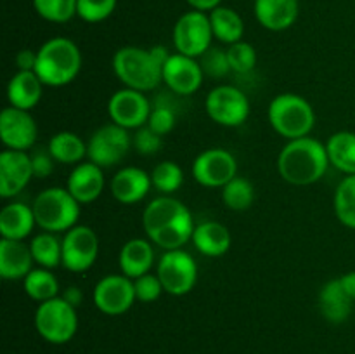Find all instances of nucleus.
Here are the masks:
<instances>
[{"mask_svg":"<svg viewBox=\"0 0 355 354\" xmlns=\"http://www.w3.org/2000/svg\"><path fill=\"white\" fill-rule=\"evenodd\" d=\"M172 38L177 52L189 58H201L214 40L210 16L194 9L182 14L173 26Z\"/></svg>","mask_w":355,"mask_h":354,"instance_id":"9d476101","label":"nucleus"},{"mask_svg":"<svg viewBox=\"0 0 355 354\" xmlns=\"http://www.w3.org/2000/svg\"><path fill=\"white\" fill-rule=\"evenodd\" d=\"M156 274L166 294L187 295L198 283V264L184 248L166 250L158 260Z\"/></svg>","mask_w":355,"mask_h":354,"instance_id":"6e6552de","label":"nucleus"},{"mask_svg":"<svg viewBox=\"0 0 355 354\" xmlns=\"http://www.w3.org/2000/svg\"><path fill=\"white\" fill-rule=\"evenodd\" d=\"M222 200H224L225 207L229 210L243 212L248 210L252 207L253 200H255V189L253 184L245 177H238L229 180L224 187H222Z\"/></svg>","mask_w":355,"mask_h":354,"instance_id":"72a5a7b5","label":"nucleus"},{"mask_svg":"<svg viewBox=\"0 0 355 354\" xmlns=\"http://www.w3.org/2000/svg\"><path fill=\"white\" fill-rule=\"evenodd\" d=\"M205 73L196 58H189L180 52L170 54L163 66V83L170 92L177 96H191L201 87Z\"/></svg>","mask_w":355,"mask_h":354,"instance_id":"f3484780","label":"nucleus"},{"mask_svg":"<svg viewBox=\"0 0 355 354\" xmlns=\"http://www.w3.org/2000/svg\"><path fill=\"white\" fill-rule=\"evenodd\" d=\"M207 115L222 127H239L250 117V101L234 85H218L208 92L205 101Z\"/></svg>","mask_w":355,"mask_h":354,"instance_id":"9b49d317","label":"nucleus"},{"mask_svg":"<svg viewBox=\"0 0 355 354\" xmlns=\"http://www.w3.org/2000/svg\"><path fill=\"white\" fill-rule=\"evenodd\" d=\"M200 59L201 69H203L205 76H211V78H222L231 71V65L227 59V51H222L218 47H210L205 52Z\"/></svg>","mask_w":355,"mask_h":354,"instance_id":"58836bf2","label":"nucleus"},{"mask_svg":"<svg viewBox=\"0 0 355 354\" xmlns=\"http://www.w3.org/2000/svg\"><path fill=\"white\" fill-rule=\"evenodd\" d=\"M35 328L49 344L61 346L69 342L78 330L76 307L66 302L61 295L40 302L35 311Z\"/></svg>","mask_w":355,"mask_h":354,"instance_id":"0eeeda50","label":"nucleus"},{"mask_svg":"<svg viewBox=\"0 0 355 354\" xmlns=\"http://www.w3.org/2000/svg\"><path fill=\"white\" fill-rule=\"evenodd\" d=\"M238 176V162L227 149L210 148L193 162V177L205 187H224Z\"/></svg>","mask_w":355,"mask_h":354,"instance_id":"4468645a","label":"nucleus"},{"mask_svg":"<svg viewBox=\"0 0 355 354\" xmlns=\"http://www.w3.org/2000/svg\"><path fill=\"white\" fill-rule=\"evenodd\" d=\"M255 17L266 30L284 31L291 28L300 12L298 0H255Z\"/></svg>","mask_w":355,"mask_h":354,"instance_id":"412c9836","label":"nucleus"},{"mask_svg":"<svg viewBox=\"0 0 355 354\" xmlns=\"http://www.w3.org/2000/svg\"><path fill=\"white\" fill-rule=\"evenodd\" d=\"M151 186V174L139 167H123L111 179V194L120 203L135 205L148 196Z\"/></svg>","mask_w":355,"mask_h":354,"instance_id":"6ab92c4d","label":"nucleus"},{"mask_svg":"<svg viewBox=\"0 0 355 354\" xmlns=\"http://www.w3.org/2000/svg\"><path fill=\"white\" fill-rule=\"evenodd\" d=\"M38 137V127L30 111L19 108H3L0 113V139L7 149L28 151Z\"/></svg>","mask_w":355,"mask_h":354,"instance_id":"dca6fc26","label":"nucleus"},{"mask_svg":"<svg viewBox=\"0 0 355 354\" xmlns=\"http://www.w3.org/2000/svg\"><path fill=\"white\" fill-rule=\"evenodd\" d=\"M31 255L40 267L55 269L62 266V239H59L54 233H40L35 235L30 242Z\"/></svg>","mask_w":355,"mask_h":354,"instance_id":"7c9ffc66","label":"nucleus"},{"mask_svg":"<svg viewBox=\"0 0 355 354\" xmlns=\"http://www.w3.org/2000/svg\"><path fill=\"white\" fill-rule=\"evenodd\" d=\"M269 124L281 137H307L315 125V113L312 104L305 97L293 92H284L274 97L267 110Z\"/></svg>","mask_w":355,"mask_h":354,"instance_id":"39448f33","label":"nucleus"},{"mask_svg":"<svg viewBox=\"0 0 355 354\" xmlns=\"http://www.w3.org/2000/svg\"><path fill=\"white\" fill-rule=\"evenodd\" d=\"M82 205L73 198L68 187H47L37 194L33 205V214L37 226L47 233H66L75 228L80 219Z\"/></svg>","mask_w":355,"mask_h":354,"instance_id":"423d86ee","label":"nucleus"},{"mask_svg":"<svg viewBox=\"0 0 355 354\" xmlns=\"http://www.w3.org/2000/svg\"><path fill=\"white\" fill-rule=\"evenodd\" d=\"M153 264H155V248H153L151 239L132 238L121 246L118 266H120L121 274L130 280H137L151 273Z\"/></svg>","mask_w":355,"mask_h":354,"instance_id":"4be33fe9","label":"nucleus"},{"mask_svg":"<svg viewBox=\"0 0 355 354\" xmlns=\"http://www.w3.org/2000/svg\"><path fill=\"white\" fill-rule=\"evenodd\" d=\"M142 226L148 239L165 252L182 248L193 239L196 228L189 208L170 194L149 201L142 214Z\"/></svg>","mask_w":355,"mask_h":354,"instance_id":"f257e3e1","label":"nucleus"},{"mask_svg":"<svg viewBox=\"0 0 355 354\" xmlns=\"http://www.w3.org/2000/svg\"><path fill=\"white\" fill-rule=\"evenodd\" d=\"M132 148V135L127 128L116 124H107L97 128L87 142L89 162L96 163L101 169H110L123 162Z\"/></svg>","mask_w":355,"mask_h":354,"instance_id":"1a4fd4ad","label":"nucleus"},{"mask_svg":"<svg viewBox=\"0 0 355 354\" xmlns=\"http://www.w3.org/2000/svg\"><path fill=\"white\" fill-rule=\"evenodd\" d=\"M340 283H342L343 290L347 292V295H349V297L355 302V271L342 274V276H340Z\"/></svg>","mask_w":355,"mask_h":354,"instance_id":"de8ad7c7","label":"nucleus"},{"mask_svg":"<svg viewBox=\"0 0 355 354\" xmlns=\"http://www.w3.org/2000/svg\"><path fill=\"white\" fill-rule=\"evenodd\" d=\"M186 2L194 10H201V12H211L218 6H222V0H186Z\"/></svg>","mask_w":355,"mask_h":354,"instance_id":"a18cd8bd","label":"nucleus"},{"mask_svg":"<svg viewBox=\"0 0 355 354\" xmlns=\"http://www.w3.org/2000/svg\"><path fill=\"white\" fill-rule=\"evenodd\" d=\"M196 250L207 257H220L231 248V233L222 222L205 221L196 224L193 233V239Z\"/></svg>","mask_w":355,"mask_h":354,"instance_id":"a878e982","label":"nucleus"},{"mask_svg":"<svg viewBox=\"0 0 355 354\" xmlns=\"http://www.w3.org/2000/svg\"><path fill=\"white\" fill-rule=\"evenodd\" d=\"M49 153L62 165H78L87 156V142L78 134L69 130L58 132L49 139Z\"/></svg>","mask_w":355,"mask_h":354,"instance_id":"cd10ccee","label":"nucleus"},{"mask_svg":"<svg viewBox=\"0 0 355 354\" xmlns=\"http://www.w3.org/2000/svg\"><path fill=\"white\" fill-rule=\"evenodd\" d=\"M92 301L103 314H125L135 304L134 280L125 274H107L101 278L92 292Z\"/></svg>","mask_w":355,"mask_h":354,"instance_id":"ddd939ff","label":"nucleus"},{"mask_svg":"<svg viewBox=\"0 0 355 354\" xmlns=\"http://www.w3.org/2000/svg\"><path fill=\"white\" fill-rule=\"evenodd\" d=\"M78 0H33V7L42 19L49 23H68L76 16Z\"/></svg>","mask_w":355,"mask_h":354,"instance_id":"c9c22d12","label":"nucleus"},{"mask_svg":"<svg viewBox=\"0 0 355 354\" xmlns=\"http://www.w3.org/2000/svg\"><path fill=\"white\" fill-rule=\"evenodd\" d=\"M104 172L99 165L92 162H82L73 167L66 187L80 205L96 201L104 191Z\"/></svg>","mask_w":355,"mask_h":354,"instance_id":"aec40b11","label":"nucleus"},{"mask_svg":"<svg viewBox=\"0 0 355 354\" xmlns=\"http://www.w3.org/2000/svg\"><path fill=\"white\" fill-rule=\"evenodd\" d=\"M44 96V83L35 71H17L7 83L9 106L31 111Z\"/></svg>","mask_w":355,"mask_h":354,"instance_id":"b1692460","label":"nucleus"},{"mask_svg":"<svg viewBox=\"0 0 355 354\" xmlns=\"http://www.w3.org/2000/svg\"><path fill=\"white\" fill-rule=\"evenodd\" d=\"M352 307L354 301L343 290L340 278L329 280L328 283L322 285L321 292H319V309H321V314L324 316V319L340 325V323L349 319Z\"/></svg>","mask_w":355,"mask_h":354,"instance_id":"bb28decb","label":"nucleus"},{"mask_svg":"<svg viewBox=\"0 0 355 354\" xmlns=\"http://www.w3.org/2000/svg\"><path fill=\"white\" fill-rule=\"evenodd\" d=\"M329 163L345 176H355V132H335L326 142Z\"/></svg>","mask_w":355,"mask_h":354,"instance_id":"c756f323","label":"nucleus"},{"mask_svg":"<svg viewBox=\"0 0 355 354\" xmlns=\"http://www.w3.org/2000/svg\"><path fill=\"white\" fill-rule=\"evenodd\" d=\"M54 162L52 155L47 151H37L31 155V167H33V177L38 179H45L54 172Z\"/></svg>","mask_w":355,"mask_h":354,"instance_id":"37998d69","label":"nucleus"},{"mask_svg":"<svg viewBox=\"0 0 355 354\" xmlns=\"http://www.w3.org/2000/svg\"><path fill=\"white\" fill-rule=\"evenodd\" d=\"M33 179L31 156L26 151L3 149L0 153V196L12 198L19 194Z\"/></svg>","mask_w":355,"mask_h":354,"instance_id":"a211bd4d","label":"nucleus"},{"mask_svg":"<svg viewBox=\"0 0 355 354\" xmlns=\"http://www.w3.org/2000/svg\"><path fill=\"white\" fill-rule=\"evenodd\" d=\"M333 207L338 221L347 228L355 229V176L343 177L335 191Z\"/></svg>","mask_w":355,"mask_h":354,"instance_id":"473e14b6","label":"nucleus"},{"mask_svg":"<svg viewBox=\"0 0 355 354\" xmlns=\"http://www.w3.org/2000/svg\"><path fill=\"white\" fill-rule=\"evenodd\" d=\"M177 124V115L168 104H158V106L153 108L151 115H149L148 120V127L151 130H155L156 134L163 135L170 134L173 130Z\"/></svg>","mask_w":355,"mask_h":354,"instance_id":"a19ab883","label":"nucleus"},{"mask_svg":"<svg viewBox=\"0 0 355 354\" xmlns=\"http://www.w3.org/2000/svg\"><path fill=\"white\" fill-rule=\"evenodd\" d=\"M23 288L26 295L38 304L51 298L59 297V281L52 269H45V267H37L31 269L30 274L23 280Z\"/></svg>","mask_w":355,"mask_h":354,"instance_id":"2f4dec72","label":"nucleus"},{"mask_svg":"<svg viewBox=\"0 0 355 354\" xmlns=\"http://www.w3.org/2000/svg\"><path fill=\"white\" fill-rule=\"evenodd\" d=\"M170 52L163 45L151 49L127 45L114 52L113 71L125 87L149 92L163 82V66Z\"/></svg>","mask_w":355,"mask_h":354,"instance_id":"f03ea898","label":"nucleus"},{"mask_svg":"<svg viewBox=\"0 0 355 354\" xmlns=\"http://www.w3.org/2000/svg\"><path fill=\"white\" fill-rule=\"evenodd\" d=\"M208 16H210L214 38L227 45L241 42L243 35H245V23H243V17L234 9L218 6Z\"/></svg>","mask_w":355,"mask_h":354,"instance_id":"c85d7f7f","label":"nucleus"},{"mask_svg":"<svg viewBox=\"0 0 355 354\" xmlns=\"http://www.w3.org/2000/svg\"><path fill=\"white\" fill-rule=\"evenodd\" d=\"M151 111V103L146 94L141 90L128 89V87L116 90L107 103V113H110L111 121L127 130L130 128L137 130V128L148 125Z\"/></svg>","mask_w":355,"mask_h":354,"instance_id":"2eb2a0df","label":"nucleus"},{"mask_svg":"<svg viewBox=\"0 0 355 354\" xmlns=\"http://www.w3.org/2000/svg\"><path fill=\"white\" fill-rule=\"evenodd\" d=\"M134 288H135V297L142 304H149V302H155L162 297V294L165 292L162 281H159L158 274H144V276L134 280Z\"/></svg>","mask_w":355,"mask_h":354,"instance_id":"ea45409f","label":"nucleus"},{"mask_svg":"<svg viewBox=\"0 0 355 354\" xmlns=\"http://www.w3.org/2000/svg\"><path fill=\"white\" fill-rule=\"evenodd\" d=\"M162 144H163L162 135L156 134L155 130H151L148 125L137 128L135 134L132 135V146H134L135 151H137L139 155H144V156L156 155V153L162 149Z\"/></svg>","mask_w":355,"mask_h":354,"instance_id":"79ce46f5","label":"nucleus"},{"mask_svg":"<svg viewBox=\"0 0 355 354\" xmlns=\"http://www.w3.org/2000/svg\"><path fill=\"white\" fill-rule=\"evenodd\" d=\"M116 3L118 0H78L76 16L85 23H101L114 12Z\"/></svg>","mask_w":355,"mask_h":354,"instance_id":"4c0bfd02","label":"nucleus"},{"mask_svg":"<svg viewBox=\"0 0 355 354\" xmlns=\"http://www.w3.org/2000/svg\"><path fill=\"white\" fill-rule=\"evenodd\" d=\"M30 245L17 239H0V276L3 280H24L33 269Z\"/></svg>","mask_w":355,"mask_h":354,"instance_id":"5701e85b","label":"nucleus"},{"mask_svg":"<svg viewBox=\"0 0 355 354\" xmlns=\"http://www.w3.org/2000/svg\"><path fill=\"white\" fill-rule=\"evenodd\" d=\"M329 163L326 144L314 137L288 141L277 156V172L293 186H311L324 177Z\"/></svg>","mask_w":355,"mask_h":354,"instance_id":"7ed1b4c3","label":"nucleus"},{"mask_svg":"<svg viewBox=\"0 0 355 354\" xmlns=\"http://www.w3.org/2000/svg\"><path fill=\"white\" fill-rule=\"evenodd\" d=\"M99 255V238L89 226L76 224L62 236V267L71 273H85Z\"/></svg>","mask_w":355,"mask_h":354,"instance_id":"f8f14e48","label":"nucleus"},{"mask_svg":"<svg viewBox=\"0 0 355 354\" xmlns=\"http://www.w3.org/2000/svg\"><path fill=\"white\" fill-rule=\"evenodd\" d=\"M61 297L64 298L66 302H69V304H71L73 307H78V305L82 304V301H83L82 290H80L78 287H75V285H73V287L66 288L64 294H62Z\"/></svg>","mask_w":355,"mask_h":354,"instance_id":"49530a36","label":"nucleus"},{"mask_svg":"<svg viewBox=\"0 0 355 354\" xmlns=\"http://www.w3.org/2000/svg\"><path fill=\"white\" fill-rule=\"evenodd\" d=\"M82 69V52L66 37L49 38L37 51L35 73L47 87H64L78 76Z\"/></svg>","mask_w":355,"mask_h":354,"instance_id":"20e7f679","label":"nucleus"},{"mask_svg":"<svg viewBox=\"0 0 355 354\" xmlns=\"http://www.w3.org/2000/svg\"><path fill=\"white\" fill-rule=\"evenodd\" d=\"M37 226L33 208L16 201L9 203L0 210V235L6 239L24 242L33 233Z\"/></svg>","mask_w":355,"mask_h":354,"instance_id":"393cba45","label":"nucleus"},{"mask_svg":"<svg viewBox=\"0 0 355 354\" xmlns=\"http://www.w3.org/2000/svg\"><path fill=\"white\" fill-rule=\"evenodd\" d=\"M153 187L162 194H173L184 183V172L180 165L172 160L159 162L151 172Z\"/></svg>","mask_w":355,"mask_h":354,"instance_id":"f704fd0d","label":"nucleus"},{"mask_svg":"<svg viewBox=\"0 0 355 354\" xmlns=\"http://www.w3.org/2000/svg\"><path fill=\"white\" fill-rule=\"evenodd\" d=\"M35 65H37V52L31 49H23L17 52L16 66L19 71H35Z\"/></svg>","mask_w":355,"mask_h":354,"instance_id":"c03bdc74","label":"nucleus"},{"mask_svg":"<svg viewBox=\"0 0 355 354\" xmlns=\"http://www.w3.org/2000/svg\"><path fill=\"white\" fill-rule=\"evenodd\" d=\"M227 59L231 65V71L245 75L257 66V51L248 42H236V44L229 45Z\"/></svg>","mask_w":355,"mask_h":354,"instance_id":"e433bc0d","label":"nucleus"}]
</instances>
